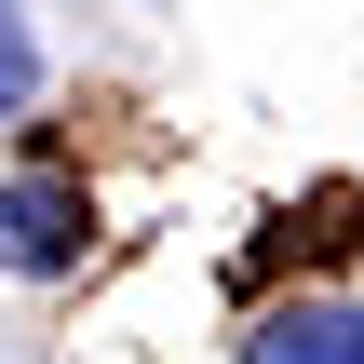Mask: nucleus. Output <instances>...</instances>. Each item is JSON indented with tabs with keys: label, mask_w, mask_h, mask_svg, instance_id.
Returning <instances> with one entry per match:
<instances>
[{
	"label": "nucleus",
	"mask_w": 364,
	"mask_h": 364,
	"mask_svg": "<svg viewBox=\"0 0 364 364\" xmlns=\"http://www.w3.org/2000/svg\"><path fill=\"white\" fill-rule=\"evenodd\" d=\"M95 230L81 176H0V270H68Z\"/></svg>",
	"instance_id": "obj_1"
},
{
	"label": "nucleus",
	"mask_w": 364,
	"mask_h": 364,
	"mask_svg": "<svg viewBox=\"0 0 364 364\" xmlns=\"http://www.w3.org/2000/svg\"><path fill=\"white\" fill-rule=\"evenodd\" d=\"M243 364H364V311H324V297H297V311H257Z\"/></svg>",
	"instance_id": "obj_2"
},
{
	"label": "nucleus",
	"mask_w": 364,
	"mask_h": 364,
	"mask_svg": "<svg viewBox=\"0 0 364 364\" xmlns=\"http://www.w3.org/2000/svg\"><path fill=\"white\" fill-rule=\"evenodd\" d=\"M14 108H41V41H27V14L0 0V122Z\"/></svg>",
	"instance_id": "obj_3"
}]
</instances>
